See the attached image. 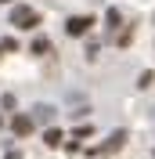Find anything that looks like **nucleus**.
<instances>
[{
	"label": "nucleus",
	"mask_w": 155,
	"mask_h": 159,
	"mask_svg": "<svg viewBox=\"0 0 155 159\" xmlns=\"http://www.w3.org/2000/svg\"><path fill=\"white\" fill-rule=\"evenodd\" d=\"M90 25H97L94 15H72V18H65V33L69 36H87Z\"/></svg>",
	"instance_id": "3"
},
{
	"label": "nucleus",
	"mask_w": 155,
	"mask_h": 159,
	"mask_svg": "<svg viewBox=\"0 0 155 159\" xmlns=\"http://www.w3.org/2000/svg\"><path fill=\"white\" fill-rule=\"evenodd\" d=\"M126 145V130H112V134H108L105 138V145H97V148H87L90 156H112V152H119Z\"/></svg>",
	"instance_id": "2"
},
{
	"label": "nucleus",
	"mask_w": 155,
	"mask_h": 159,
	"mask_svg": "<svg viewBox=\"0 0 155 159\" xmlns=\"http://www.w3.org/2000/svg\"><path fill=\"white\" fill-rule=\"evenodd\" d=\"M4 159H22V152H18V148H11V152H7Z\"/></svg>",
	"instance_id": "15"
},
{
	"label": "nucleus",
	"mask_w": 155,
	"mask_h": 159,
	"mask_svg": "<svg viewBox=\"0 0 155 159\" xmlns=\"http://www.w3.org/2000/svg\"><path fill=\"white\" fill-rule=\"evenodd\" d=\"M11 25H18V29H25V33H33V29H40V11L36 7H29V4H11Z\"/></svg>",
	"instance_id": "1"
},
{
	"label": "nucleus",
	"mask_w": 155,
	"mask_h": 159,
	"mask_svg": "<svg viewBox=\"0 0 155 159\" xmlns=\"http://www.w3.org/2000/svg\"><path fill=\"white\" fill-rule=\"evenodd\" d=\"M0 51H4V54H15V51H18V40H15V36H4V40H0Z\"/></svg>",
	"instance_id": "11"
},
{
	"label": "nucleus",
	"mask_w": 155,
	"mask_h": 159,
	"mask_svg": "<svg viewBox=\"0 0 155 159\" xmlns=\"http://www.w3.org/2000/svg\"><path fill=\"white\" fill-rule=\"evenodd\" d=\"M33 130H36V123H33L29 112H11V134L15 138H29Z\"/></svg>",
	"instance_id": "4"
},
{
	"label": "nucleus",
	"mask_w": 155,
	"mask_h": 159,
	"mask_svg": "<svg viewBox=\"0 0 155 159\" xmlns=\"http://www.w3.org/2000/svg\"><path fill=\"white\" fill-rule=\"evenodd\" d=\"M152 83H155V72H152V69H144L141 76H137V87H141V90H148Z\"/></svg>",
	"instance_id": "10"
},
{
	"label": "nucleus",
	"mask_w": 155,
	"mask_h": 159,
	"mask_svg": "<svg viewBox=\"0 0 155 159\" xmlns=\"http://www.w3.org/2000/svg\"><path fill=\"white\" fill-rule=\"evenodd\" d=\"M0 58H4V51H0Z\"/></svg>",
	"instance_id": "18"
},
{
	"label": "nucleus",
	"mask_w": 155,
	"mask_h": 159,
	"mask_svg": "<svg viewBox=\"0 0 155 159\" xmlns=\"http://www.w3.org/2000/svg\"><path fill=\"white\" fill-rule=\"evenodd\" d=\"M97 51H101V43H94V40H90V43H87V58H90V61L97 58Z\"/></svg>",
	"instance_id": "14"
},
{
	"label": "nucleus",
	"mask_w": 155,
	"mask_h": 159,
	"mask_svg": "<svg viewBox=\"0 0 155 159\" xmlns=\"http://www.w3.org/2000/svg\"><path fill=\"white\" fill-rule=\"evenodd\" d=\"M0 127H4V116H0Z\"/></svg>",
	"instance_id": "17"
},
{
	"label": "nucleus",
	"mask_w": 155,
	"mask_h": 159,
	"mask_svg": "<svg viewBox=\"0 0 155 159\" xmlns=\"http://www.w3.org/2000/svg\"><path fill=\"white\" fill-rule=\"evenodd\" d=\"M29 116H33V123H40V127H51V119H54V105H33Z\"/></svg>",
	"instance_id": "5"
},
{
	"label": "nucleus",
	"mask_w": 155,
	"mask_h": 159,
	"mask_svg": "<svg viewBox=\"0 0 155 159\" xmlns=\"http://www.w3.org/2000/svg\"><path fill=\"white\" fill-rule=\"evenodd\" d=\"M105 29H108V36H116V33L123 29V11L119 7H108L105 11Z\"/></svg>",
	"instance_id": "6"
},
{
	"label": "nucleus",
	"mask_w": 155,
	"mask_h": 159,
	"mask_svg": "<svg viewBox=\"0 0 155 159\" xmlns=\"http://www.w3.org/2000/svg\"><path fill=\"white\" fill-rule=\"evenodd\" d=\"M0 4H11V0H0Z\"/></svg>",
	"instance_id": "16"
},
{
	"label": "nucleus",
	"mask_w": 155,
	"mask_h": 159,
	"mask_svg": "<svg viewBox=\"0 0 155 159\" xmlns=\"http://www.w3.org/2000/svg\"><path fill=\"white\" fill-rule=\"evenodd\" d=\"M43 145H47V148H61V145H65V134H61L58 127H43Z\"/></svg>",
	"instance_id": "7"
},
{
	"label": "nucleus",
	"mask_w": 155,
	"mask_h": 159,
	"mask_svg": "<svg viewBox=\"0 0 155 159\" xmlns=\"http://www.w3.org/2000/svg\"><path fill=\"white\" fill-rule=\"evenodd\" d=\"M90 134H94V127H76V130H72V138H76V141H83V138H90Z\"/></svg>",
	"instance_id": "13"
},
{
	"label": "nucleus",
	"mask_w": 155,
	"mask_h": 159,
	"mask_svg": "<svg viewBox=\"0 0 155 159\" xmlns=\"http://www.w3.org/2000/svg\"><path fill=\"white\" fill-rule=\"evenodd\" d=\"M0 112H15V94H4L0 98Z\"/></svg>",
	"instance_id": "12"
},
{
	"label": "nucleus",
	"mask_w": 155,
	"mask_h": 159,
	"mask_svg": "<svg viewBox=\"0 0 155 159\" xmlns=\"http://www.w3.org/2000/svg\"><path fill=\"white\" fill-rule=\"evenodd\" d=\"M112 40H116L119 47H130V43H134V29H130V25H123V29H119Z\"/></svg>",
	"instance_id": "8"
},
{
	"label": "nucleus",
	"mask_w": 155,
	"mask_h": 159,
	"mask_svg": "<svg viewBox=\"0 0 155 159\" xmlns=\"http://www.w3.org/2000/svg\"><path fill=\"white\" fill-rule=\"evenodd\" d=\"M29 51H33V54H47V51H51V40H47V36H36V40L29 43Z\"/></svg>",
	"instance_id": "9"
}]
</instances>
